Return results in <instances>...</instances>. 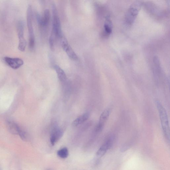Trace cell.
<instances>
[{
  "mask_svg": "<svg viewBox=\"0 0 170 170\" xmlns=\"http://www.w3.org/2000/svg\"><path fill=\"white\" fill-rule=\"evenodd\" d=\"M37 19L38 23L41 26L47 27L49 25L50 19V13L49 10L48 9L45 10L42 18H41L39 15H37Z\"/></svg>",
  "mask_w": 170,
  "mask_h": 170,
  "instance_id": "30bf717a",
  "label": "cell"
},
{
  "mask_svg": "<svg viewBox=\"0 0 170 170\" xmlns=\"http://www.w3.org/2000/svg\"><path fill=\"white\" fill-rule=\"evenodd\" d=\"M62 45L64 50L70 58L75 61L78 60V56L66 40H63Z\"/></svg>",
  "mask_w": 170,
  "mask_h": 170,
  "instance_id": "9c48e42d",
  "label": "cell"
},
{
  "mask_svg": "<svg viewBox=\"0 0 170 170\" xmlns=\"http://www.w3.org/2000/svg\"><path fill=\"white\" fill-rule=\"evenodd\" d=\"M163 132L168 141L170 139V128L167 115L166 109L159 101H156Z\"/></svg>",
  "mask_w": 170,
  "mask_h": 170,
  "instance_id": "6da1fadb",
  "label": "cell"
},
{
  "mask_svg": "<svg viewBox=\"0 0 170 170\" xmlns=\"http://www.w3.org/2000/svg\"><path fill=\"white\" fill-rule=\"evenodd\" d=\"M142 4L136 1L131 4L128 9L125 17V22L128 25L132 24L137 16L141 8Z\"/></svg>",
  "mask_w": 170,
  "mask_h": 170,
  "instance_id": "3957f363",
  "label": "cell"
},
{
  "mask_svg": "<svg viewBox=\"0 0 170 170\" xmlns=\"http://www.w3.org/2000/svg\"><path fill=\"white\" fill-rule=\"evenodd\" d=\"M111 110L107 109L104 111L101 115L99 122L95 127V131L97 132H100L102 130L104 125L108 119L111 113Z\"/></svg>",
  "mask_w": 170,
  "mask_h": 170,
  "instance_id": "52a82bcc",
  "label": "cell"
},
{
  "mask_svg": "<svg viewBox=\"0 0 170 170\" xmlns=\"http://www.w3.org/2000/svg\"><path fill=\"white\" fill-rule=\"evenodd\" d=\"M54 68L56 71L59 80L62 83H65L67 81V78L63 70L57 64L54 65Z\"/></svg>",
  "mask_w": 170,
  "mask_h": 170,
  "instance_id": "7c38bea8",
  "label": "cell"
},
{
  "mask_svg": "<svg viewBox=\"0 0 170 170\" xmlns=\"http://www.w3.org/2000/svg\"><path fill=\"white\" fill-rule=\"evenodd\" d=\"M57 155L59 157L62 158H67L69 155L68 150L66 147H64L58 151Z\"/></svg>",
  "mask_w": 170,
  "mask_h": 170,
  "instance_id": "2e32d148",
  "label": "cell"
},
{
  "mask_svg": "<svg viewBox=\"0 0 170 170\" xmlns=\"http://www.w3.org/2000/svg\"><path fill=\"white\" fill-rule=\"evenodd\" d=\"M17 30L19 39L18 49L20 51L24 52L27 46V42L24 37V25L23 21H18Z\"/></svg>",
  "mask_w": 170,
  "mask_h": 170,
  "instance_id": "5b68a950",
  "label": "cell"
},
{
  "mask_svg": "<svg viewBox=\"0 0 170 170\" xmlns=\"http://www.w3.org/2000/svg\"><path fill=\"white\" fill-rule=\"evenodd\" d=\"M27 20L29 34V47L31 50H33L35 46V38L33 24L32 8L31 5H29L27 8Z\"/></svg>",
  "mask_w": 170,
  "mask_h": 170,
  "instance_id": "7a4b0ae2",
  "label": "cell"
},
{
  "mask_svg": "<svg viewBox=\"0 0 170 170\" xmlns=\"http://www.w3.org/2000/svg\"><path fill=\"white\" fill-rule=\"evenodd\" d=\"M63 131L58 127H55L53 129L51 135L50 142L54 145L61 138L63 135Z\"/></svg>",
  "mask_w": 170,
  "mask_h": 170,
  "instance_id": "8fae6325",
  "label": "cell"
},
{
  "mask_svg": "<svg viewBox=\"0 0 170 170\" xmlns=\"http://www.w3.org/2000/svg\"><path fill=\"white\" fill-rule=\"evenodd\" d=\"M54 35L51 32V35L49 38V43H50V48L52 49H53L54 47Z\"/></svg>",
  "mask_w": 170,
  "mask_h": 170,
  "instance_id": "e0dca14e",
  "label": "cell"
},
{
  "mask_svg": "<svg viewBox=\"0 0 170 170\" xmlns=\"http://www.w3.org/2000/svg\"><path fill=\"white\" fill-rule=\"evenodd\" d=\"M53 13V24L52 32L55 36L62 38V32L61 21L58 14L57 10L55 5H52Z\"/></svg>",
  "mask_w": 170,
  "mask_h": 170,
  "instance_id": "277c9868",
  "label": "cell"
},
{
  "mask_svg": "<svg viewBox=\"0 0 170 170\" xmlns=\"http://www.w3.org/2000/svg\"><path fill=\"white\" fill-rule=\"evenodd\" d=\"M112 30V25L111 21L109 17H107L104 25V34L106 36H109L111 33Z\"/></svg>",
  "mask_w": 170,
  "mask_h": 170,
  "instance_id": "4fadbf2b",
  "label": "cell"
},
{
  "mask_svg": "<svg viewBox=\"0 0 170 170\" xmlns=\"http://www.w3.org/2000/svg\"><path fill=\"white\" fill-rule=\"evenodd\" d=\"M8 125L9 130L13 134L19 135L22 130L18 125L14 122L9 121Z\"/></svg>",
  "mask_w": 170,
  "mask_h": 170,
  "instance_id": "9a60e30c",
  "label": "cell"
},
{
  "mask_svg": "<svg viewBox=\"0 0 170 170\" xmlns=\"http://www.w3.org/2000/svg\"><path fill=\"white\" fill-rule=\"evenodd\" d=\"M4 61L10 67L13 69H18L24 64L23 60L18 58L5 57Z\"/></svg>",
  "mask_w": 170,
  "mask_h": 170,
  "instance_id": "8992f818",
  "label": "cell"
},
{
  "mask_svg": "<svg viewBox=\"0 0 170 170\" xmlns=\"http://www.w3.org/2000/svg\"><path fill=\"white\" fill-rule=\"evenodd\" d=\"M90 116L89 113H85L75 119L73 123L74 126H77L85 122L88 119Z\"/></svg>",
  "mask_w": 170,
  "mask_h": 170,
  "instance_id": "5bb4252c",
  "label": "cell"
},
{
  "mask_svg": "<svg viewBox=\"0 0 170 170\" xmlns=\"http://www.w3.org/2000/svg\"><path fill=\"white\" fill-rule=\"evenodd\" d=\"M113 137H110L108 138L97 151L96 155L99 157L103 156L107 151L111 148L113 142Z\"/></svg>",
  "mask_w": 170,
  "mask_h": 170,
  "instance_id": "ba28073f",
  "label": "cell"
}]
</instances>
